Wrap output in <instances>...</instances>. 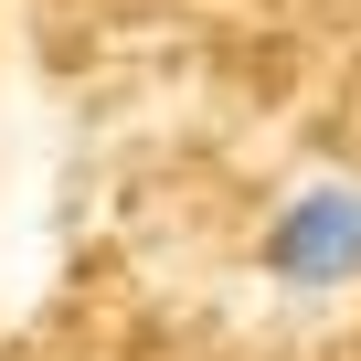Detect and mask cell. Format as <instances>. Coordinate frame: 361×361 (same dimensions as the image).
<instances>
[{"mask_svg":"<svg viewBox=\"0 0 361 361\" xmlns=\"http://www.w3.org/2000/svg\"><path fill=\"white\" fill-rule=\"evenodd\" d=\"M255 276L276 308H340L361 298V180L350 170H298L255 224Z\"/></svg>","mask_w":361,"mask_h":361,"instance_id":"1","label":"cell"}]
</instances>
